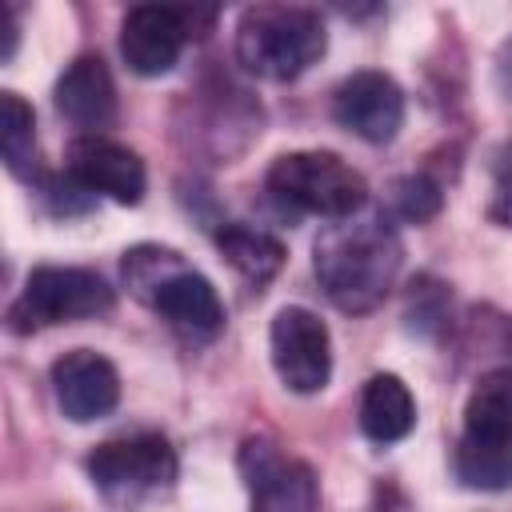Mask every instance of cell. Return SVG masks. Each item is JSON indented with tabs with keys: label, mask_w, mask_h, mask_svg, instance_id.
<instances>
[{
	"label": "cell",
	"mask_w": 512,
	"mask_h": 512,
	"mask_svg": "<svg viewBox=\"0 0 512 512\" xmlns=\"http://www.w3.org/2000/svg\"><path fill=\"white\" fill-rule=\"evenodd\" d=\"M64 172L88 188V192H104L112 196L116 204H140L144 200V164L132 148L116 144V140H104V136H80L68 144V160H64Z\"/></svg>",
	"instance_id": "obj_11"
},
{
	"label": "cell",
	"mask_w": 512,
	"mask_h": 512,
	"mask_svg": "<svg viewBox=\"0 0 512 512\" xmlns=\"http://www.w3.org/2000/svg\"><path fill=\"white\" fill-rule=\"evenodd\" d=\"M240 476L252 512H316L320 504L316 472L268 436H248L240 444Z\"/></svg>",
	"instance_id": "obj_6"
},
{
	"label": "cell",
	"mask_w": 512,
	"mask_h": 512,
	"mask_svg": "<svg viewBox=\"0 0 512 512\" xmlns=\"http://www.w3.org/2000/svg\"><path fill=\"white\" fill-rule=\"evenodd\" d=\"M416 424V400L408 392V384L392 372H380L364 384L360 396V428L368 440L376 444H396L412 432Z\"/></svg>",
	"instance_id": "obj_14"
},
{
	"label": "cell",
	"mask_w": 512,
	"mask_h": 512,
	"mask_svg": "<svg viewBox=\"0 0 512 512\" xmlns=\"http://www.w3.org/2000/svg\"><path fill=\"white\" fill-rule=\"evenodd\" d=\"M188 36L192 32L184 20V8L136 4L120 24V56L136 76H164L180 60V48Z\"/></svg>",
	"instance_id": "obj_10"
},
{
	"label": "cell",
	"mask_w": 512,
	"mask_h": 512,
	"mask_svg": "<svg viewBox=\"0 0 512 512\" xmlns=\"http://www.w3.org/2000/svg\"><path fill=\"white\" fill-rule=\"evenodd\" d=\"M456 480L476 492H508L512 488V444L504 440H480V436H460L456 456H452Z\"/></svg>",
	"instance_id": "obj_16"
},
{
	"label": "cell",
	"mask_w": 512,
	"mask_h": 512,
	"mask_svg": "<svg viewBox=\"0 0 512 512\" xmlns=\"http://www.w3.org/2000/svg\"><path fill=\"white\" fill-rule=\"evenodd\" d=\"M264 184L276 204L324 220H344L368 204L364 176L336 152H288L268 168Z\"/></svg>",
	"instance_id": "obj_4"
},
{
	"label": "cell",
	"mask_w": 512,
	"mask_h": 512,
	"mask_svg": "<svg viewBox=\"0 0 512 512\" xmlns=\"http://www.w3.org/2000/svg\"><path fill=\"white\" fill-rule=\"evenodd\" d=\"M52 392H56V404L68 420L88 424V420H100L116 408L120 376H116L112 360H104L100 352L76 348L52 364Z\"/></svg>",
	"instance_id": "obj_12"
},
{
	"label": "cell",
	"mask_w": 512,
	"mask_h": 512,
	"mask_svg": "<svg viewBox=\"0 0 512 512\" xmlns=\"http://www.w3.org/2000/svg\"><path fill=\"white\" fill-rule=\"evenodd\" d=\"M392 200H396V212H400L404 220H416V224L440 212V188H436L432 180H424V176H404V180H396Z\"/></svg>",
	"instance_id": "obj_19"
},
{
	"label": "cell",
	"mask_w": 512,
	"mask_h": 512,
	"mask_svg": "<svg viewBox=\"0 0 512 512\" xmlns=\"http://www.w3.org/2000/svg\"><path fill=\"white\" fill-rule=\"evenodd\" d=\"M404 248L380 208H360L332 220L316 240V276L328 300L344 312H372L396 284Z\"/></svg>",
	"instance_id": "obj_1"
},
{
	"label": "cell",
	"mask_w": 512,
	"mask_h": 512,
	"mask_svg": "<svg viewBox=\"0 0 512 512\" xmlns=\"http://www.w3.org/2000/svg\"><path fill=\"white\" fill-rule=\"evenodd\" d=\"M464 432L512 444V368L484 372L464 404Z\"/></svg>",
	"instance_id": "obj_15"
},
{
	"label": "cell",
	"mask_w": 512,
	"mask_h": 512,
	"mask_svg": "<svg viewBox=\"0 0 512 512\" xmlns=\"http://www.w3.org/2000/svg\"><path fill=\"white\" fill-rule=\"evenodd\" d=\"M108 308H112V288L96 272L44 264V268L28 272L24 292L12 304V324L20 332H28V328H40V324L84 320V316H96V312H108Z\"/></svg>",
	"instance_id": "obj_5"
},
{
	"label": "cell",
	"mask_w": 512,
	"mask_h": 512,
	"mask_svg": "<svg viewBox=\"0 0 512 512\" xmlns=\"http://www.w3.org/2000/svg\"><path fill=\"white\" fill-rule=\"evenodd\" d=\"M268 348H272V368L284 380V388H292L300 396H312L328 384V376H332V336H328V324L316 312H308L300 304L280 308L272 328H268Z\"/></svg>",
	"instance_id": "obj_7"
},
{
	"label": "cell",
	"mask_w": 512,
	"mask_h": 512,
	"mask_svg": "<svg viewBox=\"0 0 512 512\" xmlns=\"http://www.w3.org/2000/svg\"><path fill=\"white\" fill-rule=\"evenodd\" d=\"M328 48V32L316 8L256 4L240 12L236 60L260 80H296Z\"/></svg>",
	"instance_id": "obj_3"
},
{
	"label": "cell",
	"mask_w": 512,
	"mask_h": 512,
	"mask_svg": "<svg viewBox=\"0 0 512 512\" xmlns=\"http://www.w3.org/2000/svg\"><path fill=\"white\" fill-rule=\"evenodd\" d=\"M56 108L80 128H108L116 116V84L100 56H80L56 80Z\"/></svg>",
	"instance_id": "obj_13"
},
{
	"label": "cell",
	"mask_w": 512,
	"mask_h": 512,
	"mask_svg": "<svg viewBox=\"0 0 512 512\" xmlns=\"http://www.w3.org/2000/svg\"><path fill=\"white\" fill-rule=\"evenodd\" d=\"M216 248L240 276H248L256 284L272 280L284 264V244L276 236H268L264 228H248V224H224L216 232Z\"/></svg>",
	"instance_id": "obj_17"
},
{
	"label": "cell",
	"mask_w": 512,
	"mask_h": 512,
	"mask_svg": "<svg viewBox=\"0 0 512 512\" xmlns=\"http://www.w3.org/2000/svg\"><path fill=\"white\" fill-rule=\"evenodd\" d=\"M0 156L16 180L36 172V120L16 92H0Z\"/></svg>",
	"instance_id": "obj_18"
},
{
	"label": "cell",
	"mask_w": 512,
	"mask_h": 512,
	"mask_svg": "<svg viewBox=\"0 0 512 512\" xmlns=\"http://www.w3.org/2000/svg\"><path fill=\"white\" fill-rule=\"evenodd\" d=\"M332 116L368 144H388L404 124V92L384 72H352L332 96Z\"/></svg>",
	"instance_id": "obj_9"
},
{
	"label": "cell",
	"mask_w": 512,
	"mask_h": 512,
	"mask_svg": "<svg viewBox=\"0 0 512 512\" xmlns=\"http://www.w3.org/2000/svg\"><path fill=\"white\" fill-rule=\"evenodd\" d=\"M124 284L136 300L156 308L180 336L188 340H212L224 328V304L208 276L188 268L180 252L160 244H136L124 252Z\"/></svg>",
	"instance_id": "obj_2"
},
{
	"label": "cell",
	"mask_w": 512,
	"mask_h": 512,
	"mask_svg": "<svg viewBox=\"0 0 512 512\" xmlns=\"http://www.w3.org/2000/svg\"><path fill=\"white\" fill-rule=\"evenodd\" d=\"M88 476L104 488V492H152L176 480V452L164 436L156 432H136V436H120V440H104L96 444V452L88 456Z\"/></svg>",
	"instance_id": "obj_8"
},
{
	"label": "cell",
	"mask_w": 512,
	"mask_h": 512,
	"mask_svg": "<svg viewBox=\"0 0 512 512\" xmlns=\"http://www.w3.org/2000/svg\"><path fill=\"white\" fill-rule=\"evenodd\" d=\"M492 216L512 228V148L496 160V180H492Z\"/></svg>",
	"instance_id": "obj_20"
}]
</instances>
